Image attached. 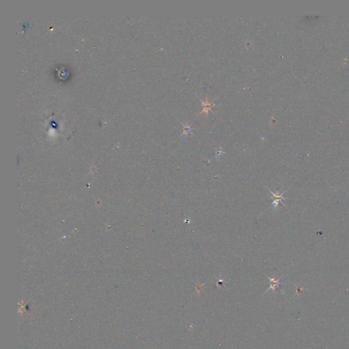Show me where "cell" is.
I'll use <instances>...</instances> for the list:
<instances>
[{
    "label": "cell",
    "instance_id": "obj_3",
    "mask_svg": "<svg viewBox=\"0 0 349 349\" xmlns=\"http://www.w3.org/2000/svg\"><path fill=\"white\" fill-rule=\"evenodd\" d=\"M222 283H223V281H222V280H219V282H218V284H219V285H222Z\"/></svg>",
    "mask_w": 349,
    "mask_h": 349
},
{
    "label": "cell",
    "instance_id": "obj_1",
    "mask_svg": "<svg viewBox=\"0 0 349 349\" xmlns=\"http://www.w3.org/2000/svg\"><path fill=\"white\" fill-rule=\"evenodd\" d=\"M267 189L269 190L270 193H271L272 197H274V202H273V203H272V205H273V206H274V207H278V204H279L280 202V203H282V205H284V203H283V201H284V200L286 199V198L283 197V195H284V193H285L286 191H284L283 193H281V194H280V195H277V194H275V193H272V191H271V190L269 189L268 188H267Z\"/></svg>",
    "mask_w": 349,
    "mask_h": 349
},
{
    "label": "cell",
    "instance_id": "obj_2",
    "mask_svg": "<svg viewBox=\"0 0 349 349\" xmlns=\"http://www.w3.org/2000/svg\"><path fill=\"white\" fill-rule=\"evenodd\" d=\"M267 278H268V279L269 280V282H270V287H269V289L267 290V291H269V290H270V289H272L274 291V293H276V289H277V288H278V287H279V285H280V284H282L281 282H280V278H279V279H278V280H276L275 278H269V277H267Z\"/></svg>",
    "mask_w": 349,
    "mask_h": 349
}]
</instances>
